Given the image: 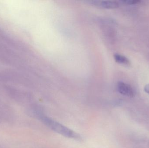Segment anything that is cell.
I'll list each match as a JSON object with an SVG mask.
<instances>
[{
    "mask_svg": "<svg viewBox=\"0 0 149 148\" xmlns=\"http://www.w3.org/2000/svg\"><path fill=\"white\" fill-rule=\"evenodd\" d=\"M144 90L146 93L149 94V84H147L144 87Z\"/></svg>",
    "mask_w": 149,
    "mask_h": 148,
    "instance_id": "6",
    "label": "cell"
},
{
    "mask_svg": "<svg viewBox=\"0 0 149 148\" xmlns=\"http://www.w3.org/2000/svg\"><path fill=\"white\" fill-rule=\"evenodd\" d=\"M41 120L51 129L67 138L80 140L81 136L73 130L47 116H42Z\"/></svg>",
    "mask_w": 149,
    "mask_h": 148,
    "instance_id": "1",
    "label": "cell"
},
{
    "mask_svg": "<svg viewBox=\"0 0 149 148\" xmlns=\"http://www.w3.org/2000/svg\"><path fill=\"white\" fill-rule=\"evenodd\" d=\"M117 89L119 93L128 97L134 96L135 93L133 88L127 83L123 82H119L117 83Z\"/></svg>",
    "mask_w": 149,
    "mask_h": 148,
    "instance_id": "3",
    "label": "cell"
},
{
    "mask_svg": "<svg viewBox=\"0 0 149 148\" xmlns=\"http://www.w3.org/2000/svg\"><path fill=\"white\" fill-rule=\"evenodd\" d=\"M114 58L116 62L120 63V64H125V65H129L130 64V61L128 59L126 56L122 55L120 54H116L114 55Z\"/></svg>",
    "mask_w": 149,
    "mask_h": 148,
    "instance_id": "4",
    "label": "cell"
},
{
    "mask_svg": "<svg viewBox=\"0 0 149 148\" xmlns=\"http://www.w3.org/2000/svg\"><path fill=\"white\" fill-rule=\"evenodd\" d=\"M121 2L127 5H134L140 3L141 1L139 0H124L121 1Z\"/></svg>",
    "mask_w": 149,
    "mask_h": 148,
    "instance_id": "5",
    "label": "cell"
},
{
    "mask_svg": "<svg viewBox=\"0 0 149 148\" xmlns=\"http://www.w3.org/2000/svg\"><path fill=\"white\" fill-rule=\"evenodd\" d=\"M88 2L103 8L115 9L119 7V3L116 1H88Z\"/></svg>",
    "mask_w": 149,
    "mask_h": 148,
    "instance_id": "2",
    "label": "cell"
}]
</instances>
